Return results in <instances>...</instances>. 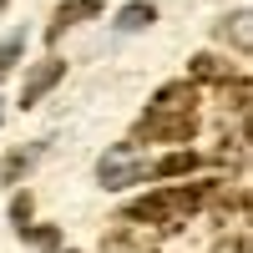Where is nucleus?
<instances>
[{"mask_svg":"<svg viewBox=\"0 0 253 253\" xmlns=\"http://www.w3.org/2000/svg\"><path fill=\"white\" fill-rule=\"evenodd\" d=\"M193 107H198L193 81H167V86L152 96V107H147V112H193Z\"/></svg>","mask_w":253,"mask_h":253,"instance_id":"39448f33","label":"nucleus"},{"mask_svg":"<svg viewBox=\"0 0 253 253\" xmlns=\"http://www.w3.org/2000/svg\"><path fill=\"white\" fill-rule=\"evenodd\" d=\"M218 36H223V41H233L238 51H248V46H253V31H248V10H233V15H228L223 26H218Z\"/></svg>","mask_w":253,"mask_h":253,"instance_id":"9d476101","label":"nucleus"},{"mask_svg":"<svg viewBox=\"0 0 253 253\" xmlns=\"http://www.w3.org/2000/svg\"><path fill=\"white\" fill-rule=\"evenodd\" d=\"M66 76V61L61 56H46V61H36V66L26 71V81H20V107H36L41 96H46L56 81Z\"/></svg>","mask_w":253,"mask_h":253,"instance_id":"20e7f679","label":"nucleus"},{"mask_svg":"<svg viewBox=\"0 0 253 253\" xmlns=\"http://www.w3.org/2000/svg\"><path fill=\"white\" fill-rule=\"evenodd\" d=\"M187 71H193L198 81H223V76H228V61H218V56H208V51H203V56L187 61Z\"/></svg>","mask_w":253,"mask_h":253,"instance_id":"9b49d317","label":"nucleus"},{"mask_svg":"<svg viewBox=\"0 0 253 253\" xmlns=\"http://www.w3.org/2000/svg\"><path fill=\"white\" fill-rule=\"evenodd\" d=\"M26 218H31V193H15V203H10V223H20V233H26Z\"/></svg>","mask_w":253,"mask_h":253,"instance_id":"4468645a","label":"nucleus"},{"mask_svg":"<svg viewBox=\"0 0 253 253\" xmlns=\"http://www.w3.org/2000/svg\"><path fill=\"white\" fill-rule=\"evenodd\" d=\"M36 162H41V147H15V152L5 157V167H0V182H5V187H20V177H26Z\"/></svg>","mask_w":253,"mask_h":253,"instance_id":"0eeeda50","label":"nucleus"},{"mask_svg":"<svg viewBox=\"0 0 253 253\" xmlns=\"http://www.w3.org/2000/svg\"><path fill=\"white\" fill-rule=\"evenodd\" d=\"M96 15H101V0H66V5L56 10V26H51L46 36L56 41V36L66 31V26H81V20H96Z\"/></svg>","mask_w":253,"mask_h":253,"instance_id":"423d86ee","label":"nucleus"},{"mask_svg":"<svg viewBox=\"0 0 253 253\" xmlns=\"http://www.w3.org/2000/svg\"><path fill=\"white\" fill-rule=\"evenodd\" d=\"M198 167H203L198 152H167L152 162V177H182V172H198Z\"/></svg>","mask_w":253,"mask_h":253,"instance_id":"1a4fd4ad","label":"nucleus"},{"mask_svg":"<svg viewBox=\"0 0 253 253\" xmlns=\"http://www.w3.org/2000/svg\"><path fill=\"white\" fill-rule=\"evenodd\" d=\"M142 177H152V162H147L137 147H107V157L96 162V182L107 187V193H117V187H137Z\"/></svg>","mask_w":253,"mask_h":253,"instance_id":"f03ea898","label":"nucleus"},{"mask_svg":"<svg viewBox=\"0 0 253 253\" xmlns=\"http://www.w3.org/2000/svg\"><path fill=\"white\" fill-rule=\"evenodd\" d=\"M0 10H5V0H0Z\"/></svg>","mask_w":253,"mask_h":253,"instance_id":"f3484780","label":"nucleus"},{"mask_svg":"<svg viewBox=\"0 0 253 253\" xmlns=\"http://www.w3.org/2000/svg\"><path fill=\"white\" fill-rule=\"evenodd\" d=\"M31 243H36V248H56V243H61V238H56V233H51V228H36V233H31Z\"/></svg>","mask_w":253,"mask_h":253,"instance_id":"dca6fc26","label":"nucleus"},{"mask_svg":"<svg viewBox=\"0 0 253 253\" xmlns=\"http://www.w3.org/2000/svg\"><path fill=\"white\" fill-rule=\"evenodd\" d=\"M208 187H213V182H193V187H162V193H152V198L132 203V208H126V218H132V223H152V228H167V233H172V228H177L187 213H198V208H203Z\"/></svg>","mask_w":253,"mask_h":253,"instance_id":"f257e3e1","label":"nucleus"},{"mask_svg":"<svg viewBox=\"0 0 253 253\" xmlns=\"http://www.w3.org/2000/svg\"><path fill=\"white\" fill-rule=\"evenodd\" d=\"M137 132L147 142H187V137L198 132V117L193 112H147Z\"/></svg>","mask_w":253,"mask_h":253,"instance_id":"7ed1b4c3","label":"nucleus"},{"mask_svg":"<svg viewBox=\"0 0 253 253\" xmlns=\"http://www.w3.org/2000/svg\"><path fill=\"white\" fill-rule=\"evenodd\" d=\"M152 20H157V5H147V0H132V5H122V10H117V31L132 36V31H147Z\"/></svg>","mask_w":253,"mask_h":253,"instance_id":"6e6552de","label":"nucleus"},{"mask_svg":"<svg viewBox=\"0 0 253 253\" xmlns=\"http://www.w3.org/2000/svg\"><path fill=\"white\" fill-rule=\"evenodd\" d=\"M71 253H76V248H71Z\"/></svg>","mask_w":253,"mask_h":253,"instance_id":"a211bd4d","label":"nucleus"},{"mask_svg":"<svg viewBox=\"0 0 253 253\" xmlns=\"http://www.w3.org/2000/svg\"><path fill=\"white\" fill-rule=\"evenodd\" d=\"M233 101V112H248V81H233V86H223V107Z\"/></svg>","mask_w":253,"mask_h":253,"instance_id":"ddd939ff","label":"nucleus"},{"mask_svg":"<svg viewBox=\"0 0 253 253\" xmlns=\"http://www.w3.org/2000/svg\"><path fill=\"white\" fill-rule=\"evenodd\" d=\"M213 253H248V238L243 233H233V238H218V248Z\"/></svg>","mask_w":253,"mask_h":253,"instance_id":"2eb2a0df","label":"nucleus"},{"mask_svg":"<svg viewBox=\"0 0 253 253\" xmlns=\"http://www.w3.org/2000/svg\"><path fill=\"white\" fill-rule=\"evenodd\" d=\"M20 46H26V36H10L5 46H0V76H5V71L15 66V61H20Z\"/></svg>","mask_w":253,"mask_h":253,"instance_id":"f8f14e48","label":"nucleus"}]
</instances>
